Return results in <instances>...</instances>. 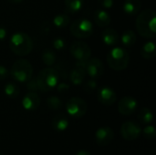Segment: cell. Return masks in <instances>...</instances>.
Listing matches in <instances>:
<instances>
[{
    "instance_id": "1",
    "label": "cell",
    "mask_w": 156,
    "mask_h": 155,
    "mask_svg": "<svg viewBox=\"0 0 156 155\" xmlns=\"http://www.w3.org/2000/svg\"><path fill=\"white\" fill-rule=\"evenodd\" d=\"M138 33L145 38H154L156 35V13L153 9L142 11L136 18Z\"/></svg>"
},
{
    "instance_id": "2",
    "label": "cell",
    "mask_w": 156,
    "mask_h": 155,
    "mask_svg": "<svg viewBox=\"0 0 156 155\" xmlns=\"http://www.w3.org/2000/svg\"><path fill=\"white\" fill-rule=\"evenodd\" d=\"M9 48L12 52L17 56H27L32 51L33 41L27 34L16 32L12 35L9 40Z\"/></svg>"
},
{
    "instance_id": "3",
    "label": "cell",
    "mask_w": 156,
    "mask_h": 155,
    "mask_svg": "<svg viewBox=\"0 0 156 155\" xmlns=\"http://www.w3.org/2000/svg\"><path fill=\"white\" fill-rule=\"evenodd\" d=\"M36 79L39 90L43 92L50 91L58 83L59 73L54 68H46L38 73Z\"/></svg>"
},
{
    "instance_id": "4",
    "label": "cell",
    "mask_w": 156,
    "mask_h": 155,
    "mask_svg": "<svg viewBox=\"0 0 156 155\" xmlns=\"http://www.w3.org/2000/svg\"><path fill=\"white\" fill-rule=\"evenodd\" d=\"M130 61L129 53L122 48H113L107 55V62L111 69L120 71L125 69Z\"/></svg>"
},
{
    "instance_id": "5",
    "label": "cell",
    "mask_w": 156,
    "mask_h": 155,
    "mask_svg": "<svg viewBox=\"0 0 156 155\" xmlns=\"http://www.w3.org/2000/svg\"><path fill=\"white\" fill-rule=\"evenodd\" d=\"M10 74L12 78L18 82H27L33 75L32 65L27 59H18L12 65Z\"/></svg>"
},
{
    "instance_id": "6",
    "label": "cell",
    "mask_w": 156,
    "mask_h": 155,
    "mask_svg": "<svg viewBox=\"0 0 156 155\" xmlns=\"http://www.w3.org/2000/svg\"><path fill=\"white\" fill-rule=\"evenodd\" d=\"M70 32L78 38H88L93 33V25L88 18H79L71 24Z\"/></svg>"
},
{
    "instance_id": "7",
    "label": "cell",
    "mask_w": 156,
    "mask_h": 155,
    "mask_svg": "<svg viewBox=\"0 0 156 155\" xmlns=\"http://www.w3.org/2000/svg\"><path fill=\"white\" fill-rule=\"evenodd\" d=\"M66 110L69 116L72 118H81L83 117L88 110V105L86 101L80 97H73L69 100L66 104Z\"/></svg>"
},
{
    "instance_id": "8",
    "label": "cell",
    "mask_w": 156,
    "mask_h": 155,
    "mask_svg": "<svg viewBox=\"0 0 156 155\" xmlns=\"http://www.w3.org/2000/svg\"><path fill=\"white\" fill-rule=\"evenodd\" d=\"M70 53L77 61H88L91 55V49L87 43L75 41L70 46Z\"/></svg>"
},
{
    "instance_id": "9",
    "label": "cell",
    "mask_w": 156,
    "mask_h": 155,
    "mask_svg": "<svg viewBox=\"0 0 156 155\" xmlns=\"http://www.w3.org/2000/svg\"><path fill=\"white\" fill-rule=\"evenodd\" d=\"M142 133L141 126L134 122H126L121 127V134L126 141H134Z\"/></svg>"
},
{
    "instance_id": "10",
    "label": "cell",
    "mask_w": 156,
    "mask_h": 155,
    "mask_svg": "<svg viewBox=\"0 0 156 155\" xmlns=\"http://www.w3.org/2000/svg\"><path fill=\"white\" fill-rule=\"evenodd\" d=\"M86 65L87 61H77L74 69L69 74L70 81L74 85H80L83 83L86 76Z\"/></svg>"
},
{
    "instance_id": "11",
    "label": "cell",
    "mask_w": 156,
    "mask_h": 155,
    "mask_svg": "<svg viewBox=\"0 0 156 155\" xmlns=\"http://www.w3.org/2000/svg\"><path fill=\"white\" fill-rule=\"evenodd\" d=\"M104 72L103 63L99 58L88 59L86 65V74H88L91 79H98L102 76Z\"/></svg>"
},
{
    "instance_id": "12",
    "label": "cell",
    "mask_w": 156,
    "mask_h": 155,
    "mask_svg": "<svg viewBox=\"0 0 156 155\" xmlns=\"http://www.w3.org/2000/svg\"><path fill=\"white\" fill-rule=\"evenodd\" d=\"M97 99L101 104L110 106V105H112L113 103H115V101L117 100V95H116L115 91L113 90V89L105 86V87H101L98 90Z\"/></svg>"
},
{
    "instance_id": "13",
    "label": "cell",
    "mask_w": 156,
    "mask_h": 155,
    "mask_svg": "<svg viewBox=\"0 0 156 155\" xmlns=\"http://www.w3.org/2000/svg\"><path fill=\"white\" fill-rule=\"evenodd\" d=\"M137 106L138 103L134 98L126 96L123 97L118 103V111L122 115H132L136 111Z\"/></svg>"
},
{
    "instance_id": "14",
    "label": "cell",
    "mask_w": 156,
    "mask_h": 155,
    "mask_svg": "<svg viewBox=\"0 0 156 155\" xmlns=\"http://www.w3.org/2000/svg\"><path fill=\"white\" fill-rule=\"evenodd\" d=\"M114 138V132L112 128L108 126L101 127L95 132L96 143L101 146H105L110 144Z\"/></svg>"
},
{
    "instance_id": "15",
    "label": "cell",
    "mask_w": 156,
    "mask_h": 155,
    "mask_svg": "<svg viewBox=\"0 0 156 155\" xmlns=\"http://www.w3.org/2000/svg\"><path fill=\"white\" fill-rule=\"evenodd\" d=\"M40 105V98L36 92L29 91L22 100V106L27 111H35Z\"/></svg>"
},
{
    "instance_id": "16",
    "label": "cell",
    "mask_w": 156,
    "mask_h": 155,
    "mask_svg": "<svg viewBox=\"0 0 156 155\" xmlns=\"http://www.w3.org/2000/svg\"><path fill=\"white\" fill-rule=\"evenodd\" d=\"M93 17H94V21L97 24V26H99L101 27L109 26L112 21V18H111L109 13L107 11H105L104 9L95 10Z\"/></svg>"
},
{
    "instance_id": "17",
    "label": "cell",
    "mask_w": 156,
    "mask_h": 155,
    "mask_svg": "<svg viewBox=\"0 0 156 155\" xmlns=\"http://www.w3.org/2000/svg\"><path fill=\"white\" fill-rule=\"evenodd\" d=\"M102 37V41L105 45L107 46H115L119 40H120V37L118 35V33L116 32V30L112 29V28H107L102 32L101 35Z\"/></svg>"
},
{
    "instance_id": "18",
    "label": "cell",
    "mask_w": 156,
    "mask_h": 155,
    "mask_svg": "<svg viewBox=\"0 0 156 155\" xmlns=\"http://www.w3.org/2000/svg\"><path fill=\"white\" fill-rule=\"evenodd\" d=\"M142 7L140 0H125L123 3V11L128 16H135Z\"/></svg>"
},
{
    "instance_id": "19",
    "label": "cell",
    "mask_w": 156,
    "mask_h": 155,
    "mask_svg": "<svg viewBox=\"0 0 156 155\" xmlns=\"http://www.w3.org/2000/svg\"><path fill=\"white\" fill-rule=\"evenodd\" d=\"M52 127L57 132H63L69 127V120L64 114H58L52 120Z\"/></svg>"
},
{
    "instance_id": "20",
    "label": "cell",
    "mask_w": 156,
    "mask_h": 155,
    "mask_svg": "<svg viewBox=\"0 0 156 155\" xmlns=\"http://www.w3.org/2000/svg\"><path fill=\"white\" fill-rule=\"evenodd\" d=\"M141 55L145 59H152L155 56V44L153 41L145 43L141 48Z\"/></svg>"
},
{
    "instance_id": "21",
    "label": "cell",
    "mask_w": 156,
    "mask_h": 155,
    "mask_svg": "<svg viewBox=\"0 0 156 155\" xmlns=\"http://www.w3.org/2000/svg\"><path fill=\"white\" fill-rule=\"evenodd\" d=\"M121 41L123 46H125L127 48H131L136 42V35L133 30H126L122 35Z\"/></svg>"
},
{
    "instance_id": "22",
    "label": "cell",
    "mask_w": 156,
    "mask_h": 155,
    "mask_svg": "<svg viewBox=\"0 0 156 155\" xmlns=\"http://www.w3.org/2000/svg\"><path fill=\"white\" fill-rule=\"evenodd\" d=\"M64 2L67 10L71 14L80 11L84 4V0H64Z\"/></svg>"
},
{
    "instance_id": "23",
    "label": "cell",
    "mask_w": 156,
    "mask_h": 155,
    "mask_svg": "<svg viewBox=\"0 0 156 155\" xmlns=\"http://www.w3.org/2000/svg\"><path fill=\"white\" fill-rule=\"evenodd\" d=\"M138 120L140 122L143 124H149L153 122L154 120V115L153 112L151 111L150 109L148 108H144L140 111L138 114Z\"/></svg>"
},
{
    "instance_id": "24",
    "label": "cell",
    "mask_w": 156,
    "mask_h": 155,
    "mask_svg": "<svg viewBox=\"0 0 156 155\" xmlns=\"http://www.w3.org/2000/svg\"><path fill=\"white\" fill-rule=\"evenodd\" d=\"M41 58H42V61H43V63H44L45 65L50 67V66L54 65L57 57H56L55 52H54L52 49L48 48V49H45V50L43 51L42 56H41Z\"/></svg>"
},
{
    "instance_id": "25",
    "label": "cell",
    "mask_w": 156,
    "mask_h": 155,
    "mask_svg": "<svg viewBox=\"0 0 156 155\" xmlns=\"http://www.w3.org/2000/svg\"><path fill=\"white\" fill-rule=\"evenodd\" d=\"M70 22V18L69 17L68 15L66 14H59L57 15L54 18H53V24L56 27L58 28H63L65 26H67L69 25V23Z\"/></svg>"
},
{
    "instance_id": "26",
    "label": "cell",
    "mask_w": 156,
    "mask_h": 155,
    "mask_svg": "<svg viewBox=\"0 0 156 155\" xmlns=\"http://www.w3.org/2000/svg\"><path fill=\"white\" fill-rule=\"evenodd\" d=\"M48 108L51 111H58L62 107V100L57 96H50L47 99Z\"/></svg>"
},
{
    "instance_id": "27",
    "label": "cell",
    "mask_w": 156,
    "mask_h": 155,
    "mask_svg": "<svg viewBox=\"0 0 156 155\" xmlns=\"http://www.w3.org/2000/svg\"><path fill=\"white\" fill-rule=\"evenodd\" d=\"M5 94L9 98H16L19 94V88L13 82H9L5 86Z\"/></svg>"
},
{
    "instance_id": "28",
    "label": "cell",
    "mask_w": 156,
    "mask_h": 155,
    "mask_svg": "<svg viewBox=\"0 0 156 155\" xmlns=\"http://www.w3.org/2000/svg\"><path fill=\"white\" fill-rule=\"evenodd\" d=\"M143 133H144V136L146 138V139H149V140H153L154 139L156 136V131L155 128L152 125H149V126H146L144 131H143Z\"/></svg>"
},
{
    "instance_id": "29",
    "label": "cell",
    "mask_w": 156,
    "mask_h": 155,
    "mask_svg": "<svg viewBox=\"0 0 156 155\" xmlns=\"http://www.w3.org/2000/svg\"><path fill=\"white\" fill-rule=\"evenodd\" d=\"M96 88H97V82L94 79L87 80L84 84V90L87 93H90V92L94 91L96 90Z\"/></svg>"
},
{
    "instance_id": "30",
    "label": "cell",
    "mask_w": 156,
    "mask_h": 155,
    "mask_svg": "<svg viewBox=\"0 0 156 155\" xmlns=\"http://www.w3.org/2000/svg\"><path fill=\"white\" fill-rule=\"evenodd\" d=\"M53 47L57 50H63L66 48V41L62 37H56L53 40Z\"/></svg>"
},
{
    "instance_id": "31",
    "label": "cell",
    "mask_w": 156,
    "mask_h": 155,
    "mask_svg": "<svg viewBox=\"0 0 156 155\" xmlns=\"http://www.w3.org/2000/svg\"><path fill=\"white\" fill-rule=\"evenodd\" d=\"M27 89L29 91H32V92H36L37 90H38V86H37V79L31 78L29 80H27Z\"/></svg>"
},
{
    "instance_id": "32",
    "label": "cell",
    "mask_w": 156,
    "mask_h": 155,
    "mask_svg": "<svg viewBox=\"0 0 156 155\" xmlns=\"http://www.w3.org/2000/svg\"><path fill=\"white\" fill-rule=\"evenodd\" d=\"M98 3L106 9H110L113 6L114 0H98Z\"/></svg>"
},
{
    "instance_id": "33",
    "label": "cell",
    "mask_w": 156,
    "mask_h": 155,
    "mask_svg": "<svg viewBox=\"0 0 156 155\" xmlns=\"http://www.w3.org/2000/svg\"><path fill=\"white\" fill-rule=\"evenodd\" d=\"M57 90H58V92H61V93L66 92V91H68L69 90V85L68 83H66V82H61L59 84L58 83L57 84Z\"/></svg>"
},
{
    "instance_id": "34",
    "label": "cell",
    "mask_w": 156,
    "mask_h": 155,
    "mask_svg": "<svg viewBox=\"0 0 156 155\" xmlns=\"http://www.w3.org/2000/svg\"><path fill=\"white\" fill-rule=\"evenodd\" d=\"M9 75V71L8 69L3 66V65H0V80H3V79H5Z\"/></svg>"
},
{
    "instance_id": "35",
    "label": "cell",
    "mask_w": 156,
    "mask_h": 155,
    "mask_svg": "<svg viewBox=\"0 0 156 155\" xmlns=\"http://www.w3.org/2000/svg\"><path fill=\"white\" fill-rule=\"evenodd\" d=\"M6 35H7V32H6L5 28L3 27V26H0V40L5 39Z\"/></svg>"
},
{
    "instance_id": "36",
    "label": "cell",
    "mask_w": 156,
    "mask_h": 155,
    "mask_svg": "<svg viewBox=\"0 0 156 155\" xmlns=\"http://www.w3.org/2000/svg\"><path fill=\"white\" fill-rule=\"evenodd\" d=\"M75 155H91L88 151H85V150H80V151H79Z\"/></svg>"
},
{
    "instance_id": "37",
    "label": "cell",
    "mask_w": 156,
    "mask_h": 155,
    "mask_svg": "<svg viewBox=\"0 0 156 155\" xmlns=\"http://www.w3.org/2000/svg\"><path fill=\"white\" fill-rule=\"evenodd\" d=\"M7 1L10 2V3H13V4H18V3L22 2L23 0H7Z\"/></svg>"
},
{
    "instance_id": "38",
    "label": "cell",
    "mask_w": 156,
    "mask_h": 155,
    "mask_svg": "<svg viewBox=\"0 0 156 155\" xmlns=\"http://www.w3.org/2000/svg\"><path fill=\"white\" fill-rule=\"evenodd\" d=\"M0 155H1V154H0Z\"/></svg>"
}]
</instances>
